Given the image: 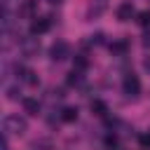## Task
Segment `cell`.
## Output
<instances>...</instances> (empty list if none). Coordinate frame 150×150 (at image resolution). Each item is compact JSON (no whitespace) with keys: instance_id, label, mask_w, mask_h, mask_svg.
Here are the masks:
<instances>
[{"instance_id":"cell-1","label":"cell","mask_w":150,"mask_h":150,"mask_svg":"<svg viewBox=\"0 0 150 150\" xmlns=\"http://www.w3.org/2000/svg\"><path fill=\"white\" fill-rule=\"evenodd\" d=\"M2 129H5V134H23L28 129V122L19 115H7L2 120Z\"/></svg>"},{"instance_id":"cell-2","label":"cell","mask_w":150,"mask_h":150,"mask_svg":"<svg viewBox=\"0 0 150 150\" xmlns=\"http://www.w3.org/2000/svg\"><path fill=\"white\" fill-rule=\"evenodd\" d=\"M122 89H124V94H127V96L136 98V96L141 94V80H138L134 73H127V75H124V80H122Z\"/></svg>"},{"instance_id":"cell-3","label":"cell","mask_w":150,"mask_h":150,"mask_svg":"<svg viewBox=\"0 0 150 150\" xmlns=\"http://www.w3.org/2000/svg\"><path fill=\"white\" fill-rule=\"evenodd\" d=\"M49 56H52V61H66L70 56V45L63 42V40H56L49 47Z\"/></svg>"},{"instance_id":"cell-4","label":"cell","mask_w":150,"mask_h":150,"mask_svg":"<svg viewBox=\"0 0 150 150\" xmlns=\"http://www.w3.org/2000/svg\"><path fill=\"white\" fill-rule=\"evenodd\" d=\"M19 47H21V54H23L26 59H35V56L40 54V42L33 40V38H23V40H19Z\"/></svg>"},{"instance_id":"cell-5","label":"cell","mask_w":150,"mask_h":150,"mask_svg":"<svg viewBox=\"0 0 150 150\" xmlns=\"http://www.w3.org/2000/svg\"><path fill=\"white\" fill-rule=\"evenodd\" d=\"M52 16H40V19H35L33 23H30V33L33 35H42V33H47L49 28H52Z\"/></svg>"},{"instance_id":"cell-6","label":"cell","mask_w":150,"mask_h":150,"mask_svg":"<svg viewBox=\"0 0 150 150\" xmlns=\"http://www.w3.org/2000/svg\"><path fill=\"white\" fill-rule=\"evenodd\" d=\"M16 77H19L21 82H26V84H30V87H35V84H38V77H35V73H33L30 68H23V66H16Z\"/></svg>"},{"instance_id":"cell-7","label":"cell","mask_w":150,"mask_h":150,"mask_svg":"<svg viewBox=\"0 0 150 150\" xmlns=\"http://www.w3.org/2000/svg\"><path fill=\"white\" fill-rule=\"evenodd\" d=\"M108 9V0H89V19L101 16Z\"/></svg>"},{"instance_id":"cell-8","label":"cell","mask_w":150,"mask_h":150,"mask_svg":"<svg viewBox=\"0 0 150 150\" xmlns=\"http://www.w3.org/2000/svg\"><path fill=\"white\" fill-rule=\"evenodd\" d=\"M134 14H136V9H134L131 2H122V5L117 7V19H120V21H129Z\"/></svg>"},{"instance_id":"cell-9","label":"cell","mask_w":150,"mask_h":150,"mask_svg":"<svg viewBox=\"0 0 150 150\" xmlns=\"http://www.w3.org/2000/svg\"><path fill=\"white\" fill-rule=\"evenodd\" d=\"M110 52H112V56H127L129 42H127V40H115V42L110 45Z\"/></svg>"},{"instance_id":"cell-10","label":"cell","mask_w":150,"mask_h":150,"mask_svg":"<svg viewBox=\"0 0 150 150\" xmlns=\"http://www.w3.org/2000/svg\"><path fill=\"white\" fill-rule=\"evenodd\" d=\"M84 82V75H82V70H77V68H73L70 73H68V77H66V84L68 87H80Z\"/></svg>"},{"instance_id":"cell-11","label":"cell","mask_w":150,"mask_h":150,"mask_svg":"<svg viewBox=\"0 0 150 150\" xmlns=\"http://www.w3.org/2000/svg\"><path fill=\"white\" fill-rule=\"evenodd\" d=\"M23 110L28 115H38L40 112V101L38 98H23Z\"/></svg>"},{"instance_id":"cell-12","label":"cell","mask_w":150,"mask_h":150,"mask_svg":"<svg viewBox=\"0 0 150 150\" xmlns=\"http://www.w3.org/2000/svg\"><path fill=\"white\" fill-rule=\"evenodd\" d=\"M77 120V108H63L61 110V122H75Z\"/></svg>"},{"instance_id":"cell-13","label":"cell","mask_w":150,"mask_h":150,"mask_svg":"<svg viewBox=\"0 0 150 150\" xmlns=\"http://www.w3.org/2000/svg\"><path fill=\"white\" fill-rule=\"evenodd\" d=\"M73 63H75V68H77V70H87L89 59H87L84 54H75V56H73Z\"/></svg>"},{"instance_id":"cell-14","label":"cell","mask_w":150,"mask_h":150,"mask_svg":"<svg viewBox=\"0 0 150 150\" xmlns=\"http://www.w3.org/2000/svg\"><path fill=\"white\" fill-rule=\"evenodd\" d=\"M35 12V2L33 0H28V2H23L21 7H19V16H30Z\"/></svg>"},{"instance_id":"cell-15","label":"cell","mask_w":150,"mask_h":150,"mask_svg":"<svg viewBox=\"0 0 150 150\" xmlns=\"http://www.w3.org/2000/svg\"><path fill=\"white\" fill-rule=\"evenodd\" d=\"M91 110H94L96 115H105V112H108V108H105L103 101H91Z\"/></svg>"},{"instance_id":"cell-16","label":"cell","mask_w":150,"mask_h":150,"mask_svg":"<svg viewBox=\"0 0 150 150\" xmlns=\"http://www.w3.org/2000/svg\"><path fill=\"white\" fill-rule=\"evenodd\" d=\"M101 42H103V33H91L84 40V45H101Z\"/></svg>"},{"instance_id":"cell-17","label":"cell","mask_w":150,"mask_h":150,"mask_svg":"<svg viewBox=\"0 0 150 150\" xmlns=\"http://www.w3.org/2000/svg\"><path fill=\"white\" fill-rule=\"evenodd\" d=\"M7 98L9 101H19L21 98V89L19 87H7Z\"/></svg>"},{"instance_id":"cell-18","label":"cell","mask_w":150,"mask_h":150,"mask_svg":"<svg viewBox=\"0 0 150 150\" xmlns=\"http://www.w3.org/2000/svg\"><path fill=\"white\" fill-rule=\"evenodd\" d=\"M117 143H120V141H117L115 134H108V136H105V148H108V150H117Z\"/></svg>"},{"instance_id":"cell-19","label":"cell","mask_w":150,"mask_h":150,"mask_svg":"<svg viewBox=\"0 0 150 150\" xmlns=\"http://www.w3.org/2000/svg\"><path fill=\"white\" fill-rule=\"evenodd\" d=\"M49 148H52L49 141H35L33 143V150H49Z\"/></svg>"},{"instance_id":"cell-20","label":"cell","mask_w":150,"mask_h":150,"mask_svg":"<svg viewBox=\"0 0 150 150\" xmlns=\"http://www.w3.org/2000/svg\"><path fill=\"white\" fill-rule=\"evenodd\" d=\"M138 23L141 26H150V12H141L138 14Z\"/></svg>"},{"instance_id":"cell-21","label":"cell","mask_w":150,"mask_h":150,"mask_svg":"<svg viewBox=\"0 0 150 150\" xmlns=\"http://www.w3.org/2000/svg\"><path fill=\"white\" fill-rule=\"evenodd\" d=\"M138 141H141V145H143V148H150V134H141V136H138Z\"/></svg>"},{"instance_id":"cell-22","label":"cell","mask_w":150,"mask_h":150,"mask_svg":"<svg viewBox=\"0 0 150 150\" xmlns=\"http://www.w3.org/2000/svg\"><path fill=\"white\" fill-rule=\"evenodd\" d=\"M63 96H66V94H63V89H52V98H59V101H61Z\"/></svg>"},{"instance_id":"cell-23","label":"cell","mask_w":150,"mask_h":150,"mask_svg":"<svg viewBox=\"0 0 150 150\" xmlns=\"http://www.w3.org/2000/svg\"><path fill=\"white\" fill-rule=\"evenodd\" d=\"M141 42H143V47H150V33H145V35H143V40H141Z\"/></svg>"},{"instance_id":"cell-24","label":"cell","mask_w":150,"mask_h":150,"mask_svg":"<svg viewBox=\"0 0 150 150\" xmlns=\"http://www.w3.org/2000/svg\"><path fill=\"white\" fill-rule=\"evenodd\" d=\"M0 150H9V145H7V138L2 136V141H0Z\"/></svg>"},{"instance_id":"cell-25","label":"cell","mask_w":150,"mask_h":150,"mask_svg":"<svg viewBox=\"0 0 150 150\" xmlns=\"http://www.w3.org/2000/svg\"><path fill=\"white\" fill-rule=\"evenodd\" d=\"M143 66H145V70H148V73H150V56H148V59H145V61H143Z\"/></svg>"},{"instance_id":"cell-26","label":"cell","mask_w":150,"mask_h":150,"mask_svg":"<svg viewBox=\"0 0 150 150\" xmlns=\"http://www.w3.org/2000/svg\"><path fill=\"white\" fill-rule=\"evenodd\" d=\"M49 2H52V5H61L63 0H49Z\"/></svg>"}]
</instances>
